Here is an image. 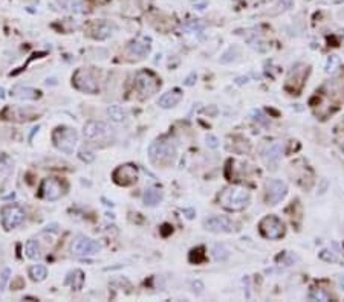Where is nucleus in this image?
<instances>
[{
	"mask_svg": "<svg viewBox=\"0 0 344 302\" xmlns=\"http://www.w3.org/2000/svg\"><path fill=\"white\" fill-rule=\"evenodd\" d=\"M250 191L240 187H229L220 192L219 201L220 205L228 211H242L250 203Z\"/></svg>",
	"mask_w": 344,
	"mask_h": 302,
	"instance_id": "1",
	"label": "nucleus"
},
{
	"mask_svg": "<svg viewBox=\"0 0 344 302\" xmlns=\"http://www.w3.org/2000/svg\"><path fill=\"white\" fill-rule=\"evenodd\" d=\"M149 156L153 163L170 165L176 159V145L167 139L155 141L149 148Z\"/></svg>",
	"mask_w": 344,
	"mask_h": 302,
	"instance_id": "2",
	"label": "nucleus"
},
{
	"mask_svg": "<svg viewBox=\"0 0 344 302\" xmlns=\"http://www.w3.org/2000/svg\"><path fill=\"white\" fill-rule=\"evenodd\" d=\"M83 134L86 141H89L90 144H109L113 139V131L112 128L101 121H89L85 125Z\"/></svg>",
	"mask_w": 344,
	"mask_h": 302,
	"instance_id": "3",
	"label": "nucleus"
},
{
	"mask_svg": "<svg viewBox=\"0 0 344 302\" xmlns=\"http://www.w3.org/2000/svg\"><path fill=\"white\" fill-rule=\"evenodd\" d=\"M77 139H78L77 131L74 128H69V127H58L52 133L54 145L60 151H63V153H66V154L74 153L75 145H77Z\"/></svg>",
	"mask_w": 344,
	"mask_h": 302,
	"instance_id": "4",
	"label": "nucleus"
},
{
	"mask_svg": "<svg viewBox=\"0 0 344 302\" xmlns=\"http://www.w3.org/2000/svg\"><path fill=\"white\" fill-rule=\"evenodd\" d=\"M72 81H74V86L85 93L95 95L100 92V84H98L93 74L87 69H77V72L72 76Z\"/></svg>",
	"mask_w": 344,
	"mask_h": 302,
	"instance_id": "5",
	"label": "nucleus"
},
{
	"mask_svg": "<svg viewBox=\"0 0 344 302\" xmlns=\"http://www.w3.org/2000/svg\"><path fill=\"white\" fill-rule=\"evenodd\" d=\"M161 87V81L149 71H141L135 76V89L142 96H150Z\"/></svg>",
	"mask_w": 344,
	"mask_h": 302,
	"instance_id": "6",
	"label": "nucleus"
},
{
	"mask_svg": "<svg viewBox=\"0 0 344 302\" xmlns=\"http://www.w3.org/2000/svg\"><path fill=\"white\" fill-rule=\"evenodd\" d=\"M258 227H260L261 235H263V237H266V238H269V240L282 238L283 235H285V230H286L283 222L278 217H275V215L265 217L263 220L260 222Z\"/></svg>",
	"mask_w": 344,
	"mask_h": 302,
	"instance_id": "7",
	"label": "nucleus"
},
{
	"mask_svg": "<svg viewBox=\"0 0 344 302\" xmlns=\"http://www.w3.org/2000/svg\"><path fill=\"white\" fill-rule=\"evenodd\" d=\"M309 75V66L306 64H296L291 69L289 75H288V79H286V90L292 92V93H299L303 86H304V81Z\"/></svg>",
	"mask_w": 344,
	"mask_h": 302,
	"instance_id": "8",
	"label": "nucleus"
},
{
	"mask_svg": "<svg viewBox=\"0 0 344 302\" xmlns=\"http://www.w3.org/2000/svg\"><path fill=\"white\" fill-rule=\"evenodd\" d=\"M26 218L25 211L17 205H8L2 209V223L6 230L20 226Z\"/></svg>",
	"mask_w": 344,
	"mask_h": 302,
	"instance_id": "9",
	"label": "nucleus"
},
{
	"mask_svg": "<svg viewBox=\"0 0 344 302\" xmlns=\"http://www.w3.org/2000/svg\"><path fill=\"white\" fill-rule=\"evenodd\" d=\"M64 192H66V188H64L63 182H60L55 177L44 179L42 183V188H40V195L49 201H55V200L61 198L64 195Z\"/></svg>",
	"mask_w": 344,
	"mask_h": 302,
	"instance_id": "10",
	"label": "nucleus"
},
{
	"mask_svg": "<svg viewBox=\"0 0 344 302\" xmlns=\"http://www.w3.org/2000/svg\"><path fill=\"white\" fill-rule=\"evenodd\" d=\"M71 250H72V255L75 257H90L101 250V244L87 237H78L72 243Z\"/></svg>",
	"mask_w": 344,
	"mask_h": 302,
	"instance_id": "11",
	"label": "nucleus"
},
{
	"mask_svg": "<svg viewBox=\"0 0 344 302\" xmlns=\"http://www.w3.org/2000/svg\"><path fill=\"white\" fill-rule=\"evenodd\" d=\"M288 188L282 180L271 179L265 185V198L269 205H277L286 197Z\"/></svg>",
	"mask_w": 344,
	"mask_h": 302,
	"instance_id": "12",
	"label": "nucleus"
},
{
	"mask_svg": "<svg viewBox=\"0 0 344 302\" xmlns=\"http://www.w3.org/2000/svg\"><path fill=\"white\" fill-rule=\"evenodd\" d=\"M112 177L120 187H132L138 180V170L135 165H121L113 171Z\"/></svg>",
	"mask_w": 344,
	"mask_h": 302,
	"instance_id": "13",
	"label": "nucleus"
},
{
	"mask_svg": "<svg viewBox=\"0 0 344 302\" xmlns=\"http://www.w3.org/2000/svg\"><path fill=\"white\" fill-rule=\"evenodd\" d=\"M205 229L210 232H216V233H223V232H233L236 229V225L229 220L228 217H222V215H216L211 217L205 222Z\"/></svg>",
	"mask_w": 344,
	"mask_h": 302,
	"instance_id": "14",
	"label": "nucleus"
},
{
	"mask_svg": "<svg viewBox=\"0 0 344 302\" xmlns=\"http://www.w3.org/2000/svg\"><path fill=\"white\" fill-rule=\"evenodd\" d=\"M126 50H127V54L130 57L144 58V57L149 55V52H150V40L149 38H138V40L130 43Z\"/></svg>",
	"mask_w": 344,
	"mask_h": 302,
	"instance_id": "15",
	"label": "nucleus"
},
{
	"mask_svg": "<svg viewBox=\"0 0 344 302\" xmlns=\"http://www.w3.org/2000/svg\"><path fill=\"white\" fill-rule=\"evenodd\" d=\"M113 25H110L109 22H95L90 25V37L96 38V40H104L109 38L113 34Z\"/></svg>",
	"mask_w": 344,
	"mask_h": 302,
	"instance_id": "16",
	"label": "nucleus"
},
{
	"mask_svg": "<svg viewBox=\"0 0 344 302\" xmlns=\"http://www.w3.org/2000/svg\"><path fill=\"white\" fill-rule=\"evenodd\" d=\"M181 99H182V92L179 90V89H173V90H170V92H167V93H164V95L158 99V104H159V107H162V109H172V107H174Z\"/></svg>",
	"mask_w": 344,
	"mask_h": 302,
	"instance_id": "17",
	"label": "nucleus"
},
{
	"mask_svg": "<svg viewBox=\"0 0 344 302\" xmlns=\"http://www.w3.org/2000/svg\"><path fill=\"white\" fill-rule=\"evenodd\" d=\"M282 154H283V147H282V144L274 142V144H271V145L266 148V151L263 153V159H265V162H266L268 165H275L278 160H280Z\"/></svg>",
	"mask_w": 344,
	"mask_h": 302,
	"instance_id": "18",
	"label": "nucleus"
},
{
	"mask_svg": "<svg viewBox=\"0 0 344 302\" xmlns=\"http://www.w3.org/2000/svg\"><path fill=\"white\" fill-rule=\"evenodd\" d=\"M12 95L23 101H36L42 96V92L32 87H17V89H14Z\"/></svg>",
	"mask_w": 344,
	"mask_h": 302,
	"instance_id": "19",
	"label": "nucleus"
},
{
	"mask_svg": "<svg viewBox=\"0 0 344 302\" xmlns=\"http://www.w3.org/2000/svg\"><path fill=\"white\" fill-rule=\"evenodd\" d=\"M12 170H14V160L8 154L0 153V177L9 176Z\"/></svg>",
	"mask_w": 344,
	"mask_h": 302,
	"instance_id": "20",
	"label": "nucleus"
},
{
	"mask_svg": "<svg viewBox=\"0 0 344 302\" xmlns=\"http://www.w3.org/2000/svg\"><path fill=\"white\" fill-rule=\"evenodd\" d=\"M25 250H26L28 258H31V260H40L42 258V249H40V244L37 240H29L25 246Z\"/></svg>",
	"mask_w": 344,
	"mask_h": 302,
	"instance_id": "21",
	"label": "nucleus"
},
{
	"mask_svg": "<svg viewBox=\"0 0 344 302\" xmlns=\"http://www.w3.org/2000/svg\"><path fill=\"white\" fill-rule=\"evenodd\" d=\"M107 114H109V117L113 122H124L126 117H127L126 110L123 107H120V106H110L107 109Z\"/></svg>",
	"mask_w": 344,
	"mask_h": 302,
	"instance_id": "22",
	"label": "nucleus"
},
{
	"mask_svg": "<svg viewBox=\"0 0 344 302\" xmlns=\"http://www.w3.org/2000/svg\"><path fill=\"white\" fill-rule=\"evenodd\" d=\"M161 200H162V192L158 189H149L144 194V203L147 206H156L161 203Z\"/></svg>",
	"mask_w": 344,
	"mask_h": 302,
	"instance_id": "23",
	"label": "nucleus"
},
{
	"mask_svg": "<svg viewBox=\"0 0 344 302\" xmlns=\"http://www.w3.org/2000/svg\"><path fill=\"white\" fill-rule=\"evenodd\" d=\"M29 275H31L32 281H37V282L44 281L46 276H47V268L44 265H42V264H36V265H32L29 268Z\"/></svg>",
	"mask_w": 344,
	"mask_h": 302,
	"instance_id": "24",
	"label": "nucleus"
},
{
	"mask_svg": "<svg viewBox=\"0 0 344 302\" xmlns=\"http://www.w3.org/2000/svg\"><path fill=\"white\" fill-rule=\"evenodd\" d=\"M72 281V289L74 290H80L81 287H83V282H85V276H83V272L81 270H74L72 273H69V278L66 279V282Z\"/></svg>",
	"mask_w": 344,
	"mask_h": 302,
	"instance_id": "25",
	"label": "nucleus"
},
{
	"mask_svg": "<svg viewBox=\"0 0 344 302\" xmlns=\"http://www.w3.org/2000/svg\"><path fill=\"white\" fill-rule=\"evenodd\" d=\"M309 298L312 299V301H331V295L327 293V292H324L323 289H312L310 290V293H309Z\"/></svg>",
	"mask_w": 344,
	"mask_h": 302,
	"instance_id": "26",
	"label": "nucleus"
},
{
	"mask_svg": "<svg viewBox=\"0 0 344 302\" xmlns=\"http://www.w3.org/2000/svg\"><path fill=\"white\" fill-rule=\"evenodd\" d=\"M204 260H205V254H204V249H202V247L191 250V254H190V261H191V263L199 264V263H202Z\"/></svg>",
	"mask_w": 344,
	"mask_h": 302,
	"instance_id": "27",
	"label": "nucleus"
},
{
	"mask_svg": "<svg viewBox=\"0 0 344 302\" xmlns=\"http://www.w3.org/2000/svg\"><path fill=\"white\" fill-rule=\"evenodd\" d=\"M78 157L83 160V162H86V163H90V162H93L95 160V154L92 153V151H89V150H80V154H78Z\"/></svg>",
	"mask_w": 344,
	"mask_h": 302,
	"instance_id": "28",
	"label": "nucleus"
},
{
	"mask_svg": "<svg viewBox=\"0 0 344 302\" xmlns=\"http://www.w3.org/2000/svg\"><path fill=\"white\" fill-rule=\"evenodd\" d=\"M229 257V252L223 246H216L215 247V258L216 260H226Z\"/></svg>",
	"mask_w": 344,
	"mask_h": 302,
	"instance_id": "29",
	"label": "nucleus"
},
{
	"mask_svg": "<svg viewBox=\"0 0 344 302\" xmlns=\"http://www.w3.org/2000/svg\"><path fill=\"white\" fill-rule=\"evenodd\" d=\"M9 276H11V270H9V268H5L3 273L0 275V292H3V290H5L6 282L9 281Z\"/></svg>",
	"mask_w": 344,
	"mask_h": 302,
	"instance_id": "30",
	"label": "nucleus"
},
{
	"mask_svg": "<svg viewBox=\"0 0 344 302\" xmlns=\"http://www.w3.org/2000/svg\"><path fill=\"white\" fill-rule=\"evenodd\" d=\"M187 28H188L191 32H201V31H202V25H201L199 22H196V20H193V22H188Z\"/></svg>",
	"mask_w": 344,
	"mask_h": 302,
	"instance_id": "31",
	"label": "nucleus"
},
{
	"mask_svg": "<svg viewBox=\"0 0 344 302\" xmlns=\"http://www.w3.org/2000/svg\"><path fill=\"white\" fill-rule=\"evenodd\" d=\"M292 3H294V0H280V2H278V9L286 11L292 6Z\"/></svg>",
	"mask_w": 344,
	"mask_h": 302,
	"instance_id": "32",
	"label": "nucleus"
},
{
	"mask_svg": "<svg viewBox=\"0 0 344 302\" xmlns=\"http://www.w3.org/2000/svg\"><path fill=\"white\" fill-rule=\"evenodd\" d=\"M254 121H258V122H261V124H268V119H266L265 114L261 113V112H256V113H254Z\"/></svg>",
	"mask_w": 344,
	"mask_h": 302,
	"instance_id": "33",
	"label": "nucleus"
},
{
	"mask_svg": "<svg viewBox=\"0 0 344 302\" xmlns=\"http://www.w3.org/2000/svg\"><path fill=\"white\" fill-rule=\"evenodd\" d=\"M207 144H208L211 148H216V147H217V139H216L215 136H208V138H207Z\"/></svg>",
	"mask_w": 344,
	"mask_h": 302,
	"instance_id": "34",
	"label": "nucleus"
},
{
	"mask_svg": "<svg viewBox=\"0 0 344 302\" xmlns=\"http://www.w3.org/2000/svg\"><path fill=\"white\" fill-rule=\"evenodd\" d=\"M331 60H332V63L329 61V64H327V72H331L332 67H334L335 64H338V58H337V57H331Z\"/></svg>",
	"mask_w": 344,
	"mask_h": 302,
	"instance_id": "35",
	"label": "nucleus"
},
{
	"mask_svg": "<svg viewBox=\"0 0 344 302\" xmlns=\"http://www.w3.org/2000/svg\"><path fill=\"white\" fill-rule=\"evenodd\" d=\"M340 284L344 287V276H340Z\"/></svg>",
	"mask_w": 344,
	"mask_h": 302,
	"instance_id": "36",
	"label": "nucleus"
},
{
	"mask_svg": "<svg viewBox=\"0 0 344 302\" xmlns=\"http://www.w3.org/2000/svg\"><path fill=\"white\" fill-rule=\"evenodd\" d=\"M3 93H5V90H3V89H0V98H3V96H5Z\"/></svg>",
	"mask_w": 344,
	"mask_h": 302,
	"instance_id": "37",
	"label": "nucleus"
},
{
	"mask_svg": "<svg viewBox=\"0 0 344 302\" xmlns=\"http://www.w3.org/2000/svg\"><path fill=\"white\" fill-rule=\"evenodd\" d=\"M332 2H335V3H344V0H332Z\"/></svg>",
	"mask_w": 344,
	"mask_h": 302,
	"instance_id": "38",
	"label": "nucleus"
},
{
	"mask_svg": "<svg viewBox=\"0 0 344 302\" xmlns=\"http://www.w3.org/2000/svg\"><path fill=\"white\" fill-rule=\"evenodd\" d=\"M343 151H344V145H343Z\"/></svg>",
	"mask_w": 344,
	"mask_h": 302,
	"instance_id": "39",
	"label": "nucleus"
}]
</instances>
